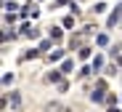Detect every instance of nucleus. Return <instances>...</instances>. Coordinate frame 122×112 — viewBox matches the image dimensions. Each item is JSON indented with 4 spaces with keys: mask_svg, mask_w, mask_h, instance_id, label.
<instances>
[{
    "mask_svg": "<svg viewBox=\"0 0 122 112\" xmlns=\"http://www.w3.org/2000/svg\"><path fill=\"white\" fill-rule=\"evenodd\" d=\"M43 112H72L66 104H61V101H45L43 104Z\"/></svg>",
    "mask_w": 122,
    "mask_h": 112,
    "instance_id": "nucleus-1",
    "label": "nucleus"
},
{
    "mask_svg": "<svg viewBox=\"0 0 122 112\" xmlns=\"http://www.w3.org/2000/svg\"><path fill=\"white\" fill-rule=\"evenodd\" d=\"M48 80H51V83H61V72H56V70H53V72L48 75Z\"/></svg>",
    "mask_w": 122,
    "mask_h": 112,
    "instance_id": "nucleus-3",
    "label": "nucleus"
},
{
    "mask_svg": "<svg viewBox=\"0 0 122 112\" xmlns=\"http://www.w3.org/2000/svg\"><path fill=\"white\" fill-rule=\"evenodd\" d=\"M11 107H13V109H19V107H21V96H19L16 91H11Z\"/></svg>",
    "mask_w": 122,
    "mask_h": 112,
    "instance_id": "nucleus-2",
    "label": "nucleus"
},
{
    "mask_svg": "<svg viewBox=\"0 0 122 112\" xmlns=\"http://www.w3.org/2000/svg\"><path fill=\"white\" fill-rule=\"evenodd\" d=\"M13 83V75H3V85H11Z\"/></svg>",
    "mask_w": 122,
    "mask_h": 112,
    "instance_id": "nucleus-4",
    "label": "nucleus"
}]
</instances>
